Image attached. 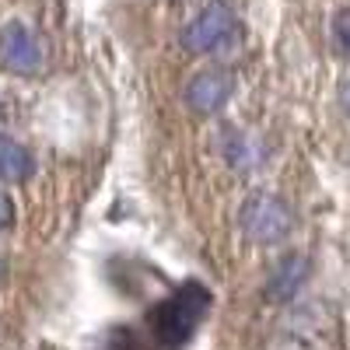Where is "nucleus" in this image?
<instances>
[{
  "instance_id": "3",
  "label": "nucleus",
  "mask_w": 350,
  "mask_h": 350,
  "mask_svg": "<svg viewBox=\"0 0 350 350\" xmlns=\"http://www.w3.org/2000/svg\"><path fill=\"white\" fill-rule=\"evenodd\" d=\"M239 228L242 235L256 245H277L291 235V228H295V214L291 207L273 196V193H252L242 211H239Z\"/></svg>"
},
{
  "instance_id": "2",
  "label": "nucleus",
  "mask_w": 350,
  "mask_h": 350,
  "mask_svg": "<svg viewBox=\"0 0 350 350\" xmlns=\"http://www.w3.org/2000/svg\"><path fill=\"white\" fill-rule=\"evenodd\" d=\"M235 39H239V14L231 4H224V0H211L207 8H200L179 32L183 49H189L196 56L217 53V49L231 46Z\"/></svg>"
},
{
  "instance_id": "7",
  "label": "nucleus",
  "mask_w": 350,
  "mask_h": 350,
  "mask_svg": "<svg viewBox=\"0 0 350 350\" xmlns=\"http://www.w3.org/2000/svg\"><path fill=\"white\" fill-rule=\"evenodd\" d=\"M36 172V158L21 140L0 133V179L4 183H28Z\"/></svg>"
},
{
  "instance_id": "9",
  "label": "nucleus",
  "mask_w": 350,
  "mask_h": 350,
  "mask_svg": "<svg viewBox=\"0 0 350 350\" xmlns=\"http://www.w3.org/2000/svg\"><path fill=\"white\" fill-rule=\"evenodd\" d=\"M8 228H14V203L8 193H0V231H8Z\"/></svg>"
},
{
  "instance_id": "11",
  "label": "nucleus",
  "mask_w": 350,
  "mask_h": 350,
  "mask_svg": "<svg viewBox=\"0 0 350 350\" xmlns=\"http://www.w3.org/2000/svg\"><path fill=\"white\" fill-rule=\"evenodd\" d=\"M340 98H343V105H347V112H350V81L343 84V92H340Z\"/></svg>"
},
{
  "instance_id": "8",
  "label": "nucleus",
  "mask_w": 350,
  "mask_h": 350,
  "mask_svg": "<svg viewBox=\"0 0 350 350\" xmlns=\"http://www.w3.org/2000/svg\"><path fill=\"white\" fill-rule=\"evenodd\" d=\"M224 154H228V165H235L239 172H249L262 161V148H259V140L245 137L242 130H228L224 133Z\"/></svg>"
},
{
  "instance_id": "12",
  "label": "nucleus",
  "mask_w": 350,
  "mask_h": 350,
  "mask_svg": "<svg viewBox=\"0 0 350 350\" xmlns=\"http://www.w3.org/2000/svg\"><path fill=\"white\" fill-rule=\"evenodd\" d=\"M4 270H8V267H4V256H0V280H4Z\"/></svg>"
},
{
  "instance_id": "10",
  "label": "nucleus",
  "mask_w": 350,
  "mask_h": 350,
  "mask_svg": "<svg viewBox=\"0 0 350 350\" xmlns=\"http://www.w3.org/2000/svg\"><path fill=\"white\" fill-rule=\"evenodd\" d=\"M336 39H340V46L350 53V14H343V18L336 21Z\"/></svg>"
},
{
  "instance_id": "5",
  "label": "nucleus",
  "mask_w": 350,
  "mask_h": 350,
  "mask_svg": "<svg viewBox=\"0 0 350 350\" xmlns=\"http://www.w3.org/2000/svg\"><path fill=\"white\" fill-rule=\"evenodd\" d=\"M231 92H235V74L224 67H211V70H200L186 84V105L200 116H214L228 105Z\"/></svg>"
},
{
  "instance_id": "4",
  "label": "nucleus",
  "mask_w": 350,
  "mask_h": 350,
  "mask_svg": "<svg viewBox=\"0 0 350 350\" xmlns=\"http://www.w3.org/2000/svg\"><path fill=\"white\" fill-rule=\"evenodd\" d=\"M42 60L46 56H42L39 39L21 21H11L0 28V67H8L14 74H39Z\"/></svg>"
},
{
  "instance_id": "1",
  "label": "nucleus",
  "mask_w": 350,
  "mask_h": 350,
  "mask_svg": "<svg viewBox=\"0 0 350 350\" xmlns=\"http://www.w3.org/2000/svg\"><path fill=\"white\" fill-rule=\"evenodd\" d=\"M214 295L200 280H186L148 312V333L161 350H183L211 315Z\"/></svg>"
},
{
  "instance_id": "6",
  "label": "nucleus",
  "mask_w": 350,
  "mask_h": 350,
  "mask_svg": "<svg viewBox=\"0 0 350 350\" xmlns=\"http://www.w3.org/2000/svg\"><path fill=\"white\" fill-rule=\"evenodd\" d=\"M308 270H312V262L305 256H298V252L295 256H284L277 267H273L270 280H267V298L270 301H291L305 287Z\"/></svg>"
}]
</instances>
